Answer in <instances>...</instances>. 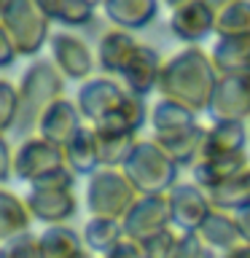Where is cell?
<instances>
[{
    "mask_svg": "<svg viewBox=\"0 0 250 258\" xmlns=\"http://www.w3.org/2000/svg\"><path fill=\"white\" fill-rule=\"evenodd\" d=\"M218 70L210 54L199 46H185L183 51L169 56L161 70L159 94L161 100H172L191 113L210 110L215 86H218Z\"/></svg>",
    "mask_w": 250,
    "mask_h": 258,
    "instance_id": "obj_1",
    "label": "cell"
},
{
    "mask_svg": "<svg viewBox=\"0 0 250 258\" xmlns=\"http://www.w3.org/2000/svg\"><path fill=\"white\" fill-rule=\"evenodd\" d=\"M62 97H65V76L59 73V68L48 59H32V64L24 70L19 81V116H16L14 129H19V132L38 129L40 118Z\"/></svg>",
    "mask_w": 250,
    "mask_h": 258,
    "instance_id": "obj_2",
    "label": "cell"
},
{
    "mask_svg": "<svg viewBox=\"0 0 250 258\" xmlns=\"http://www.w3.org/2000/svg\"><path fill=\"white\" fill-rule=\"evenodd\" d=\"M177 169L180 167L167 156L159 143L140 140L121 172L129 177L140 197H156V194H169L177 185V175H180Z\"/></svg>",
    "mask_w": 250,
    "mask_h": 258,
    "instance_id": "obj_3",
    "label": "cell"
},
{
    "mask_svg": "<svg viewBox=\"0 0 250 258\" xmlns=\"http://www.w3.org/2000/svg\"><path fill=\"white\" fill-rule=\"evenodd\" d=\"M51 19L38 0H6L0 3V30L8 32L19 56H35L46 46Z\"/></svg>",
    "mask_w": 250,
    "mask_h": 258,
    "instance_id": "obj_4",
    "label": "cell"
},
{
    "mask_svg": "<svg viewBox=\"0 0 250 258\" xmlns=\"http://www.w3.org/2000/svg\"><path fill=\"white\" fill-rule=\"evenodd\" d=\"M137 199L140 194L121 169H100L86 183V207L92 218L124 221Z\"/></svg>",
    "mask_w": 250,
    "mask_h": 258,
    "instance_id": "obj_5",
    "label": "cell"
},
{
    "mask_svg": "<svg viewBox=\"0 0 250 258\" xmlns=\"http://www.w3.org/2000/svg\"><path fill=\"white\" fill-rule=\"evenodd\" d=\"M68 167L65 159V148L43 140L40 135L24 137L19 148L14 151V177L24 183H38L40 177L56 172V169Z\"/></svg>",
    "mask_w": 250,
    "mask_h": 258,
    "instance_id": "obj_6",
    "label": "cell"
},
{
    "mask_svg": "<svg viewBox=\"0 0 250 258\" xmlns=\"http://www.w3.org/2000/svg\"><path fill=\"white\" fill-rule=\"evenodd\" d=\"M127 89L118 78H110V76H97V78H89L81 84L78 94H76V105L81 110V116L89 126L100 124L102 118H108L113 110L121 108V102L127 100Z\"/></svg>",
    "mask_w": 250,
    "mask_h": 258,
    "instance_id": "obj_7",
    "label": "cell"
},
{
    "mask_svg": "<svg viewBox=\"0 0 250 258\" xmlns=\"http://www.w3.org/2000/svg\"><path fill=\"white\" fill-rule=\"evenodd\" d=\"M169 197V210H172V226L180 234H199L205 221L213 215V202L207 191L197 183H177Z\"/></svg>",
    "mask_w": 250,
    "mask_h": 258,
    "instance_id": "obj_8",
    "label": "cell"
},
{
    "mask_svg": "<svg viewBox=\"0 0 250 258\" xmlns=\"http://www.w3.org/2000/svg\"><path fill=\"white\" fill-rule=\"evenodd\" d=\"M169 30L175 38L197 46L215 32V6L205 0H169Z\"/></svg>",
    "mask_w": 250,
    "mask_h": 258,
    "instance_id": "obj_9",
    "label": "cell"
},
{
    "mask_svg": "<svg viewBox=\"0 0 250 258\" xmlns=\"http://www.w3.org/2000/svg\"><path fill=\"white\" fill-rule=\"evenodd\" d=\"M124 234L127 239L145 242L153 234H161L172 229V210H169V197L167 194H156V197H140L137 205L129 210L124 218Z\"/></svg>",
    "mask_w": 250,
    "mask_h": 258,
    "instance_id": "obj_10",
    "label": "cell"
},
{
    "mask_svg": "<svg viewBox=\"0 0 250 258\" xmlns=\"http://www.w3.org/2000/svg\"><path fill=\"white\" fill-rule=\"evenodd\" d=\"M213 121H242L250 124V73L221 76L210 102Z\"/></svg>",
    "mask_w": 250,
    "mask_h": 258,
    "instance_id": "obj_11",
    "label": "cell"
},
{
    "mask_svg": "<svg viewBox=\"0 0 250 258\" xmlns=\"http://www.w3.org/2000/svg\"><path fill=\"white\" fill-rule=\"evenodd\" d=\"M161 70H164V59L159 56V51L140 43L137 51L132 54V59L127 62L124 73L118 76V81L124 84V89L129 94H137L145 100L151 92H159Z\"/></svg>",
    "mask_w": 250,
    "mask_h": 258,
    "instance_id": "obj_12",
    "label": "cell"
},
{
    "mask_svg": "<svg viewBox=\"0 0 250 258\" xmlns=\"http://www.w3.org/2000/svg\"><path fill=\"white\" fill-rule=\"evenodd\" d=\"M51 62L59 73L70 81H89V73L94 70V56L84 40L73 32H54L51 35Z\"/></svg>",
    "mask_w": 250,
    "mask_h": 258,
    "instance_id": "obj_13",
    "label": "cell"
},
{
    "mask_svg": "<svg viewBox=\"0 0 250 258\" xmlns=\"http://www.w3.org/2000/svg\"><path fill=\"white\" fill-rule=\"evenodd\" d=\"M27 207L32 218L43 221L46 226H65L68 218L76 215L78 199L73 188H30Z\"/></svg>",
    "mask_w": 250,
    "mask_h": 258,
    "instance_id": "obj_14",
    "label": "cell"
},
{
    "mask_svg": "<svg viewBox=\"0 0 250 258\" xmlns=\"http://www.w3.org/2000/svg\"><path fill=\"white\" fill-rule=\"evenodd\" d=\"M86 126L84 116H81L78 105L70 102L68 97H62L59 102H54L48 113L43 118H40V126H38V135L43 137V140L59 145V148H68L70 140L76 137L81 129Z\"/></svg>",
    "mask_w": 250,
    "mask_h": 258,
    "instance_id": "obj_15",
    "label": "cell"
},
{
    "mask_svg": "<svg viewBox=\"0 0 250 258\" xmlns=\"http://www.w3.org/2000/svg\"><path fill=\"white\" fill-rule=\"evenodd\" d=\"M247 169H250V153L239 151V153H231V156L202 159L191 167V175H194V183H197L199 188L213 191L218 185L239 177L242 172H247Z\"/></svg>",
    "mask_w": 250,
    "mask_h": 258,
    "instance_id": "obj_16",
    "label": "cell"
},
{
    "mask_svg": "<svg viewBox=\"0 0 250 258\" xmlns=\"http://www.w3.org/2000/svg\"><path fill=\"white\" fill-rule=\"evenodd\" d=\"M137 46L140 43L127 30H118V27L108 30L100 38V43H97V64H100V70L110 78H118L124 73L127 62L132 59V54L137 51Z\"/></svg>",
    "mask_w": 250,
    "mask_h": 258,
    "instance_id": "obj_17",
    "label": "cell"
},
{
    "mask_svg": "<svg viewBox=\"0 0 250 258\" xmlns=\"http://www.w3.org/2000/svg\"><path fill=\"white\" fill-rule=\"evenodd\" d=\"M247 129L250 126L242 124V121H213V126H207L202 159L231 156V153L245 151V145H247Z\"/></svg>",
    "mask_w": 250,
    "mask_h": 258,
    "instance_id": "obj_18",
    "label": "cell"
},
{
    "mask_svg": "<svg viewBox=\"0 0 250 258\" xmlns=\"http://www.w3.org/2000/svg\"><path fill=\"white\" fill-rule=\"evenodd\" d=\"M151 126H153V140H172V137L189 132L197 126V113L177 105L172 100H159L151 110Z\"/></svg>",
    "mask_w": 250,
    "mask_h": 258,
    "instance_id": "obj_19",
    "label": "cell"
},
{
    "mask_svg": "<svg viewBox=\"0 0 250 258\" xmlns=\"http://www.w3.org/2000/svg\"><path fill=\"white\" fill-rule=\"evenodd\" d=\"M102 11L110 22L118 24V30H143L148 22L156 19L159 3L156 0H108L102 3Z\"/></svg>",
    "mask_w": 250,
    "mask_h": 258,
    "instance_id": "obj_20",
    "label": "cell"
},
{
    "mask_svg": "<svg viewBox=\"0 0 250 258\" xmlns=\"http://www.w3.org/2000/svg\"><path fill=\"white\" fill-rule=\"evenodd\" d=\"M65 159H68V169L76 175L92 177L94 172H100V148H97V132L94 126H84L81 132L70 140V145L65 148Z\"/></svg>",
    "mask_w": 250,
    "mask_h": 258,
    "instance_id": "obj_21",
    "label": "cell"
},
{
    "mask_svg": "<svg viewBox=\"0 0 250 258\" xmlns=\"http://www.w3.org/2000/svg\"><path fill=\"white\" fill-rule=\"evenodd\" d=\"M213 59L218 76H237V73H250V35L239 38H218L213 46Z\"/></svg>",
    "mask_w": 250,
    "mask_h": 258,
    "instance_id": "obj_22",
    "label": "cell"
},
{
    "mask_svg": "<svg viewBox=\"0 0 250 258\" xmlns=\"http://www.w3.org/2000/svg\"><path fill=\"white\" fill-rule=\"evenodd\" d=\"M199 237L207 247L218 250V253H229L237 245H242V231L237 221H234L231 213H221V210H213V215L205 221V226L199 229Z\"/></svg>",
    "mask_w": 250,
    "mask_h": 258,
    "instance_id": "obj_23",
    "label": "cell"
},
{
    "mask_svg": "<svg viewBox=\"0 0 250 258\" xmlns=\"http://www.w3.org/2000/svg\"><path fill=\"white\" fill-rule=\"evenodd\" d=\"M32 213L27 207V199H19L14 191H0V239L11 242L16 237L30 231Z\"/></svg>",
    "mask_w": 250,
    "mask_h": 258,
    "instance_id": "obj_24",
    "label": "cell"
},
{
    "mask_svg": "<svg viewBox=\"0 0 250 258\" xmlns=\"http://www.w3.org/2000/svg\"><path fill=\"white\" fill-rule=\"evenodd\" d=\"M205 137H207V126L197 124L189 132L172 137V140H161L159 145L167 151V156L175 161L177 167H194L202 159V151H205ZM153 140V137H151ZM156 143V140H153Z\"/></svg>",
    "mask_w": 250,
    "mask_h": 258,
    "instance_id": "obj_25",
    "label": "cell"
},
{
    "mask_svg": "<svg viewBox=\"0 0 250 258\" xmlns=\"http://www.w3.org/2000/svg\"><path fill=\"white\" fill-rule=\"evenodd\" d=\"M40 237V250L46 258H78L86 253L84 237L70 226H48Z\"/></svg>",
    "mask_w": 250,
    "mask_h": 258,
    "instance_id": "obj_26",
    "label": "cell"
},
{
    "mask_svg": "<svg viewBox=\"0 0 250 258\" xmlns=\"http://www.w3.org/2000/svg\"><path fill=\"white\" fill-rule=\"evenodd\" d=\"M127 239L124 223L121 221H105V218H89V223L84 226V245L92 253H100L102 258L116 250L121 242Z\"/></svg>",
    "mask_w": 250,
    "mask_h": 258,
    "instance_id": "obj_27",
    "label": "cell"
},
{
    "mask_svg": "<svg viewBox=\"0 0 250 258\" xmlns=\"http://www.w3.org/2000/svg\"><path fill=\"white\" fill-rule=\"evenodd\" d=\"M97 132V129H94ZM137 135H118V132H97V148H100V167L102 169H124V164L137 148Z\"/></svg>",
    "mask_w": 250,
    "mask_h": 258,
    "instance_id": "obj_28",
    "label": "cell"
},
{
    "mask_svg": "<svg viewBox=\"0 0 250 258\" xmlns=\"http://www.w3.org/2000/svg\"><path fill=\"white\" fill-rule=\"evenodd\" d=\"M38 3L51 22L68 24V27L89 24L97 14V3L92 0H38Z\"/></svg>",
    "mask_w": 250,
    "mask_h": 258,
    "instance_id": "obj_29",
    "label": "cell"
},
{
    "mask_svg": "<svg viewBox=\"0 0 250 258\" xmlns=\"http://www.w3.org/2000/svg\"><path fill=\"white\" fill-rule=\"evenodd\" d=\"M215 35L218 38H239L250 35V3L231 0L215 6Z\"/></svg>",
    "mask_w": 250,
    "mask_h": 258,
    "instance_id": "obj_30",
    "label": "cell"
},
{
    "mask_svg": "<svg viewBox=\"0 0 250 258\" xmlns=\"http://www.w3.org/2000/svg\"><path fill=\"white\" fill-rule=\"evenodd\" d=\"M210 202H213V210H221V213H237V210L250 205V169L242 172L234 180L218 185V188L207 191Z\"/></svg>",
    "mask_w": 250,
    "mask_h": 258,
    "instance_id": "obj_31",
    "label": "cell"
},
{
    "mask_svg": "<svg viewBox=\"0 0 250 258\" xmlns=\"http://www.w3.org/2000/svg\"><path fill=\"white\" fill-rule=\"evenodd\" d=\"M177 242H180V231L172 226V229H167L161 234H153V237H148L140 245H143L145 258H172L177 250Z\"/></svg>",
    "mask_w": 250,
    "mask_h": 258,
    "instance_id": "obj_32",
    "label": "cell"
},
{
    "mask_svg": "<svg viewBox=\"0 0 250 258\" xmlns=\"http://www.w3.org/2000/svg\"><path fill=\"white\" fill-rule=\"evenodd\" d=\"M19 116V86H14L11 81H0V129L8 132L16 124Z\"/></svg>",
    "mask_w": 250,
    "mask_h": 258,
    "instance_id": "obj_33",
    "label": "cell"
},
{
    "mask_svg": "<svg viewBox=\"0 0 250 258\" xmlns=\"http://www.w3.org/2000/svg\"><path fill=\"white\" fill-rule=\"evenodd\" d=\"M0 258H46L43 250H40V237L38 234H22L11 242H3V250H0Z\"/></svg>",
    "mask_w": 250,
    "mask_h": 258,
    "instance_id": "obj_34",
    "label": "cell"
},
{
    "mask_svg": "<svg viewBox=\"0 0 250 258\" xmlns=\"http://www.w3.org/2000/svg\"><path fill=\"white\" fill-rule=\"evenodd\" d=\"M207 245L202 242L199 234H180V242H177V250L172 258H205Z\"/></svg>",
    "mask_w": 250,
    "mask_h": 258,
    "instance_id": "obj_35",
    "label": "cell"
},
{
    "mask_svg": "<svg viewBox=\"0 0 250 258\" xmlns=\"http://www.w3.org/2000/svg\"><path fill=\"white\" fill-rule=\"evenodd\" d=\"M14 177V148H11V143L6 140H0V180H11Z\"/></svg>",
    "mask_w": 250,
    "mask_h": 258,
    "instance_id": "obj_36",
    "label": "cell"
},
{
    "mask_svg": "<svg viewBox=\"0 0 250 258\" xmlns=\"http://www.w3.org/2000/svg\"><path fill=\"white\" fill-rule=\"evenodd\" d=\"M105 258H145V253H143V245H140V242L124 239L116 250H110Z\"/></svg>",
    "mask_w": 250,
    "mask_h": 258,
    "instance_id": "obj_37",
    "label": "cell"
},
{
    "mask_svg": "<svg viewBox=\"0 0 250 258\" xmlns=\"http://www.w3.org/2000/svg\"><path fill=\"white\" fill-rule=\"evenodd\" d=\"M16 46H14V40L8 38V32L6 30H0V68H8L14 59H16Z\"/></svg>",
    "mask_w": 250,
    "mask_h": 258,
    "instance_id": "obj_38",
    "label": "cell"
},
{
    "mask_svg": "<svg viewBox=\"0 0 250 258\" xmlns=\"http://www.w3.org/2000/svg\"><path fill=\"white\" fill-rule=\"evenodd\" d=\"M234 221H237L239 231H242V239L250 245V205L242 207V210H237V213H234Z\"/></svg>",
    "mask_w": 250,
    "mask_h": 258,
    "instance_id": "obj_39",
    "label": "cell"
},
{
    "mask_svg": "<svg viewBox=\"0 0 250 258\" xmlns=\"http://www.w3.org/2000/svg\"><path fill=\"white\" fill-rule=\"evenodd\" d=\"M223 258H250V245L242 242V245H237L234 250H229V253H223Z\"/></svg>",
    "mask_w": 250,
    "mask_h": 258,
    "instance_id": "obj_40",
    "label": "cell"
},
{
    "mask_svg": "<svg viewBox=\"0 0 250 258\" xmlns=\"http://www.w3.org/2000/svg\"><path fill=\"white\" fill-rule=\"evenodd\" d=\"M205 258H223V253H218V250L207 247V250H205Z\"/></svg>",
    "mask_w": 250,
    "mask_h": 258,
    "instance_id": "obj_41",
    "label": "cell"
},
{
    "mask_svg": "<svg viewBox=\"0 0 250 258\" xmlns=\"http://www.w3.org/2000/svg\"><path fill=\"white\" fill-rule=\"evenodd\" d=\"M78 258H92V255H89V253H84V255H78Z\"/></svg>",
    "mask_w": 250,
    "mask_h": 258,
    "instance_id": "obj_42",
    "label": "cell"
}]
</instances>
